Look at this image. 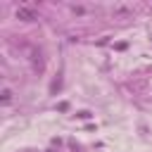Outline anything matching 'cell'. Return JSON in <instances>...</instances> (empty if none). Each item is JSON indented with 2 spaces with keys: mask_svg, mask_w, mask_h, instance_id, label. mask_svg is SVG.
<instances>
[{
  "mask_svg": "<svg viewBox=\"0 0 152 152\" xmlns=\"http://www.w3.org/2000/svg\"><path fill=\"white\" fill-rule=\"evenodd\" d=\"M17 17L24 19V21H31V19H36V12L28 10V7H17Z\"/></svg>",
  "mask_w": 152,
  "mask_h": 152,
  "instance_id": "1",
  "label": "cell"
},
{
  "mask_svg": "<svg viewBox=\"0 0 152 152\" xmlns=\"http://www.w3.org/2000/svg\"><path fill=\"white\" fill-rule=\"evenodd\" d=\"M10 100H12V93H10V88H5V90H2V102L7 104Z\"/></svg>",
  "mask_w": 152,
  "mask_h": 152,
  "instance_id": "2",
  "label": "cell"
}]
</instances>
